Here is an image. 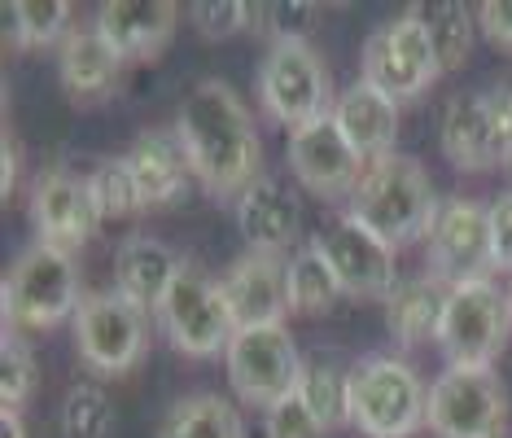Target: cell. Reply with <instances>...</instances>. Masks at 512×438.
Listing matches in <instances>:
<instances>
[{"instance_id":"cell-1","label":"cell","mask_w":512,"mask_h":438,"mask_svg":"<svg viewBox=\"0 0 512 438\" xmlns=\"http://www.w3.org/2000/svg\"><path fill=\"white\" fill-rule=\"evenodd\" d=\"M176 132L197 184L211 198H241L263 176V141L246 101L224 79H202L176 114Z\"/></svg>"},{"instance_id":"cell-2","label":"cell","mask_w":512,"mask_h":438,"mask_svg":"<svg viewBox=\"0 0 512 438\" xmlns=\"http://www.w3.org/2000/svg\"><path fill=\"white\" fill-rule=\"evenodd\" d=\"M438 211H442V202H438V189L429 180L425 163L412 154H399V149L377 158V163H368L351 193V215L368 233H377L386 241L390 250L425 241Z\"/></svg>"},{"instance_id":"cell-3","label":"cell","mask_w":512,"mask_h":438,"mask_svg":"<svg viewBox=\"0 0 512 438\" xmlns=\"http://www.w3.org/2000/svg\"><path fill=\"white\" fill-rule=\"evenodd\" d=\"M429 412V386L407 360L364 355L351 364V421L364 438H407Z\"/></svg>"},{"instance_id":"cell-4","label":"cell","mask_w":512,"mask_h":438,"mask_svg":"<svg viewBox=\"0 0 512 438\" xmlns=\"http://www.w3.org/2000/svg\"><path fill=\"white\" fill-rule=\"evenodd\" d=\"M158 325L167 329L171 347L180 355H193V360L224 355L232 333H237V320H232V307L224 298V281H215L193 259H180V272L171 276L167 294L158 303Z\"/></svg>"},{"instance_id":"cell-5","label":"cell","mask_w":512,"mask_h":438,"mask_svg":"<svg viewBox=\"0 0 512 438\" xmlns=\"http://www.w3.org/2000/svg\"><path fill=\"white\" fill-rule=\"evenodd\" d=\"M5 329H57L79 311V268L75 255L53 246H27L5 272Z\"/></svg>"},{"instance_id":"cell-6","label":"cell","mask_w":512,"mask_h":438,"mask_svg":"<svg viewBox=\"0 0 512 438\" xmlns=\"http://www.w3.org/2000/svg\"><path fill=\"white\" fill-rule=\"evenodd\" d=\"M508 412V386L495 373V364H447L429 386L425 425L434 430V438H504Z\"/></svg>"},{"instance_id":"cell-7","label":"cell","mask_w":512,"mask_h":438,"mask_svg":"<svg viewBox=\"0 0 512 438\" xmlns=\"http://www.w3.org/2000/svg\"><path fill=\"white\" fill-rule=\"evenodd\" d=\"M512 338V294L495 276H477V281L451 285V303L438 329V351L447 364L482 368L495 364V355Z\"/></svg>"},{"instance_id":"cell-8","label":"cell","mask_w":512,"mask_h":438,"mask_svg":"<svg viewBox=\"0 0 512 438\" xmlns=\"http://www.w3.org/2000/svg\"><path fill=\"white\" fill-rule=\"evenodd\" d=\"M442 75L434 40H429L425 14L407 9V14L381 22L364 40V84L386 92L390 101H412Z\"/></svg>"},{"instance_id":"cell-9","label":"cell","mask_w":512,"mask_h":438,"mask_svg":"<svg viewBox=\"0 0 512 438\" xmlns=\"http://www.w3.org/2000/svg\"><path fill=\"white\" fill-rule=\"evenodd\" d=\"M329 66L311 40H272L259 66V101L289 132L329 110Z\"/></svg>"},{"instance_id":"cell-10","label":"cell","mask_w":512,"mask_h":438,"mask_svg":"<svg viewBox=\"0 0 512 438\" xmlns=\"http://www.w3.org/2000/svg\"><path fill=\"white\" fill-rule=\"evenodd\" d=\"M71 325L79 360L101 377H119L127 368H136L149 347V311L123 298L119 290L88 294Z\"/></svg>"},{"instance_id":"cell-11","label":"cell","mask_w":512,"mask_h":438,"mask_svg":"<svg viewBox=\"0 0 512 438\" xmlns=\"http://www.w3.org/2000/svg\"><path fill=\"white\" fill-rule=\"evenodd\" d=\"M228 386L241 403L254 408H272L285 395L298 390L302 377V355L298 342L285 325H263V329H237L224 351Z\"/></svg>"},{"instance_id":"cell-12","label":"cell","mask_w":512,"mask_h":438,"mask_svg":"<svg viewBox=\"0 0 512 438\" xmlns=\"http://www.w3.org/2000/svg\"><path fill=\"white\" fill-rule=\"evenodd\" d=\"M311 241H316V250L329 259L333 276L342 281V294L390 298L394 290H399V263H394V250L377 233H368L351 211L329 219Z\"/></svg>"},{"instance_id":"cell-13","label":"cell","mask_w":512,"mask_h":438,"mask_svg":"<svg viewBox=\"0 0 512 438\" xmlns=\"http://www.w3.org/2000/svg\"><path fill=\"white\" fill-rule=\"evenodd\" d=\"M429 250V272L442 276L447 285L477 281V276H491V206L469 202V198H451L442 202V211L434 219L425 237Z\"/></svg>"},{"instance_id":"cell-14","label":"cell","mask_w":512,"mask_h":438,"mask_svg":"<svg viewBox=\"0 0 512 438\" xmlns=\"http://www.w3.org/2000/svg\"><path fill=\"white\" fill-rule=\"evenodd\" d=\"M31 219H36L40 246H53L62 255L84 250L101 228V211L88 176H75L66 167L40 171L36 184H31Z\"/></svg>"},{"instance_id":"cell-15","label":"cell","mask_w":512,"mask_h":438,"mask_svg":"<svg viewBox=\"0 0 512 438\" xmlns=\"http://www.w3.org/2000/svg\"><path fill=\"white\" fill-rule=\"evenodd\" d=\"M285 154H289V167H294L298 184H307V193H316V198H351L368 167L355 154V145L342 136L333 114H320V119L289 132Z\"/></svg>"},{"instance_id":"cell-16","label":"cell","mask_w":512,"mask_h":438,"mask_svg":"<svg viewBox=\"0 0 512 438\" xmlns=\"http://www.w3.org/2000/svg\"><path fill=\"white\" fill-rule=\"evenodd\" d=\"M438 141H442L447 163L460 171H495L499 163L512 158L508 132L495 123L482 92H456V97L447 101Z\"/></svg>"},{"instance_id":"cell-17","label":"cell","mask_w":512,"mask_h":438,"mask_svg":"<svg viewBox=\"0 0 512 438\" xmlns=\"http://www.w3.org/2000/svg\"><path fill=\"white\" fill-rule=\"evenodd\" d=\"M224 298L232 307L237 329L285 325L289 311V263L281 255L250 250L224 272Z\"/></svg>"},{"instance_id":"cell-18","label":"cell","mask_w":512,"mask_h":438,"mask_svg":"<svg viewBox=\"0 0 512 438\" xmlns=\"http://www.w3.org/2000/svg\"><path fill=\"white\" fill-rule=\"evenodd\" d=\"M237 228L250 250L285 255L302 241V198L276 176H259L237 198Z\"/></svg>"},{"instance_id":"cell-19","label":"cell","mask_w":512,"mask_h":438,"mask_svg":"<svg viewBox=\"0 0 512 438\" xmlns=\"http://www.w3.org/2000/svg\"><path fill=\"white\" fill-rule=\"evenodd\" d=\"M176 18L180 5H171V0H106L92 27L101 31V40L123 62H145V57H158L171 44Z\"/></svg>"},{"instance_id":"cell-20","label":"cell","mask_w":512,"mask_h":438,"mask_svg":"<svg viewBox=\"0 0 512 438\" xmlns=\"http://www.w3.org/2000/svg\"><path fill=\"white\" fill-rule=\"evenodd\" d=\"M333 119L364 163H377V158L394 154V141H399V101H390L386 92H377L364 79H355L333 101Z\"/></svg>"},{"instance_id":"cell-21","label":"cell","mask_w":512,"mask_h":438,"mask_svg":"<svg viewBox=\"0 0 512 438\" xmlns=\"http://www.w3.org/2000/svg\"><path fill=\"white\" fill-rule=\"evenodd\" d=\"M127 163H132V176L145 193V206H176L197 180L180 132L167 128H149L136 136L132 149H127Z\"/></svg>"},{"instance_id":"cell-22","label":"cell","mask_w":512,"mask_h":438,"mask_svg":"<svg viewBox=\"0 0 512 438\" xmlns=\"http://www.w3.org/2000/svg\"><path fill=\"white\" fill-rule=\"evenodd\" d=\"M119 71H123V57L101 40L97 27H75L62 40V88L79 106L106 101L119 88Z\"/></svg>"},{"instance_id":"cell-23","label":"cell","mask_w":512,"mask_h":438,"mask_svg":"<svg viewBox=\"0 0 512 438\" xmlns=\"http://www.w3.org/2000/svg\"><path fill=\"white\" fill-rule=\"evenodd\" d=\"M451 303V285L442 276H407L399 281V290L386 298V325L394 333L399 347H421V342H438L442 316Z\"/></svg>"},{"instance_id":"cell-24","label":"cell","mask_w":512,"mask_h":438,"mask_svg":"<svg viewBox=\"0 0 512 438\" xmlns=\"http://www.w3.org/2000/svg\"><path fill=\"white\" fill-rule=\"evenodd\" d=\"M176 272H180V259L171 255L158 237L136 233V237H127L119 246V255H114V290L123 298H132L136 307L158 311Z\"/></svg>"},{"instance_id":"cell-25","label":"cell","mask_w":512,"mask_h":438,"mask_svg":"<svg viewBox=\"0 0 512 438\" xmlns=\"http://www.w3.org/2000/svg\"><path fill=\"white\" fill-rule=\"evenodd\" d=\"M298 395L311 408V417L320 421L324 434L337 430L342 421H351V368H346L342 355L329 351V347L302 355Z\"/></svg>"},{"instance_id":"cell-26","label":"cell","mask_w":512,"mask_h":438,"mask_svg":"<svg viewBox=\"0 0 512 438\" xmlns=\"http://www.w3.org/2000/svg\"><path fill=\"white\" fill-rule=\"evenodd\" d=\"M158 438H246L237 403L224 395H184L176 399L158 421Z\"/></svg>"},{"instance_id":"cell-27","label":"cell","mask_w":512,"mask_h":438,"mask_svg":"<svg viewBox=\"0 0 512 438\" xmlns=\"http://www.w3.org/2000/svg\"><path fill=\"white\" fill-rule=\"evenodd\" d=\"M71 0H9L5 5V40L14 49H44L71 36Z\"/></svg>"},{"instance_id":"cell-28","label":"cell","mask_w":512,"mask_h":438,"mask_svg":"<svg viewBox=\"0 0 512 438\" xmlns=\"http://www.w3.org/2000/svg\"><path fill=\"white\" fill-rule=\"evenodd\" d=\"M337 298H342V281L333 276L329 259L316 250V241L302 246L289 259V311H298V316H324V311L337 307Z\"/></svg>"},{"instance_id":"cell-29","label":"cell","mask_w":512,"mask_h":438,"mask_svg":"<svg viewBox=\"0 0 512 438\" xmlns=\"http://www.w3.org/2000/svg\"><path fill=\"white\" fill-rule=\"evenodd\" d=\"M425 27H429V40H434V53H438L442 71H460V66L473 57L477 14L464 5V0H442V5H434L425 14Z\"/></svg>"},{"instance_id":"cell-30","label":"cell","mask_w":512,"mask_h":438,"mask_svg":"<svg viewBox=\"0 0 512 438\" xmlns=\"http://www.w3.org/2000/svg\"><path fill=\"white\" fill-rule=\"evenodd\" d=\"M88 184H92V198H97L101 219H132V215L149 211L141 184H136V176H132L127 154L123 158H101V163L88 171Z\"/></svg>"},{"instance_id":"cell-31","label":"cell","mask_w":512,"mask_h":438,"mask_svg":"<svg viewBox=\"0 0 512 438\" xmlns=\"http://www.w3.org/2000/svg\"><path fill=\"white\" fill-rule=\"evenodd\" d=\"M36 390H40L36 351L18 329H5L0 333V403H5V412L27 408L36 399Z\"/></svg>"},{"instance_id":"cell-32","label":"cell","mask_w":512,"mask_h":438,"mask_svg":"<svg viewBox=\"0 0 512 438\" xmlns=\"http://www.w3.org/2000/svg\"><path fill=\"white\" fill-rule=\"evenodd\" d=\"M114 430V403L101 386L79 382L62 399V434L66 438H110Z\"/></svg>"},{"instance_id":"cell-33","label":"cell","mask_w":512,"mask_h":438,"mask_svg":"<svg viewBox=\"0 0 512 438\" xmlns=\"http://www.w3.org/2000/svg\"><path fill=\"white\" fill-rule=\"evenodd\" d=\"M193 27L206 40H232L241 31H254V5H241V0H206V5H193Z\"/></svg>"},{"instance_id":"cell-34","label":"cell","mask_w":512,"mask_h":438,"mask_svg":"<svg viewBox=\"0 0 512 438\" xmlns=\"http://www.w3.org/2000/svg\"><path fill=\"white\" fill-rule=\"evenodd\" d=\"M263 438H324V430L294 390V395H285L281 403H272L263 412Z\"/></svg>"},{"instance_id":"cell-35","label":"cell","mask_w":512,"mask_h":438,"mask_svg":"<svg viewBox=\"0 0 512 438\" xmlns=\"http://www.w3.org/2000/svg\"><path fill=\"white\" fill-rule=\"evenodd\" d=\"M491 259L495 272L512 276V189L491 202Z\"/></svg>"},{"instance_id":"cell-36","label":"cell","mask_w":512,"mask_h":438,"mask_svg":"<svg viewBox=\"0 0 512 438\" xmlns=\"http://www.w3.org/2000/svg\"><path fill=\"white\" fill-rule=\"evenodd\" d=\"M477 27H482V36L491 44L512 53V0H482V9H477Z\"/></svg>"},{"instance_id":"cell-37","label":"cell","mask_w":512,"mask_h":438,"mask_svg":"<svg viewBox=\"0 0 512 438\" xmlns=\"http://www.w3.org/2000/svg\"><path fill=\"white\" fill-rule=\"evenodd\" d=\"M482 97H486V106H491V114H495V123L508 132V141H512V84H491V88H482Z\"/></svg>"},{"instance_id":"cell-38","label":"cell","mask_w":512,"mask_h":438,"mask_svg":"<svg viewBox=\"0 0 512 438\" xmlns=\"http://www.w3.org/2000/svg\"><path fill=\"white\" fill-rule=\"evenodd\" d=\"M14 189H18V145H14V136L5 132V154H0V198H14Z\"/></svg>"},{"instance_id":"cell-39","label":"cell","mask_w":512,"mask_h":438,"mask_svg":"<svg viewBox=\"0 0 512 438\" xmlns=\"http://www.w3.org/2000/svg\"><path fill=\"white\" fill-rule=\"evenodd\" d=\"M0 438H27V421H22L18 412H5V417H0Z\"/></svg>"},{"instance_id":"cell-40","label":"cell","mask_w":512,"mask_h":438,"mask_svg":"<svg viewBox=\"0 0 512 438\" xmlns=\"http://www.w3.org/2000/svg\"><path fill=\"white\" fill-rule=\"evenodd\" d=\"M508 294H512V285H508Z\"/></svg>"}]
</instances>
